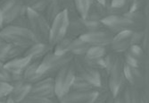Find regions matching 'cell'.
Returning <instances> with one entry per match:
<instances>
[{
	"label": "cell",
	"instance_id": "2e32d148",
	"mask_svg": "<svg viewBox=\"0 0 149 103\" xmlns=\"http://www.w3.org/2000/svg\"><path fill=\"white\" fill-rule=\"evenodd\" d=\"M11 85L13 86V89H12V92L9 95V98H11L16 103H19L25 97H27L30 94L31 83L29 82H26L22 79V80L18 81Z\"/></svg>",
	"mask_w": 149,
	"mask_h": 103
},
{
	"label": "cell",
	"instance_id": "7402d4cb",
	"mask_svg": "<svg viewBox=\"0 0 149 103\" xmlns=\"http://www.w3.org/2000/svg\"><path fill=\"white\" fill-rule=\"evenodd\" d=\"M90 46L80 38H74L71 44L69 53L73 57H84Z\"/></svg>",
	"mask_w": 149,
	"mask_h": 103
},
{
	"label": "cell",
	"instance_id": "ffe728a7",
	"mask_svg": "<svg viewBox=\"0 0 149 103\" xmlns=\"http://www.w3.org/2000/svg\"><path fill=\"white\" fill-rule=\"evenodd\" d=\"M39 60L40 59L32 60L29 65L26 67V68L22 72V78L24 81L32 83H35V82L42 79V78H45V77H42L41 75H40L38 72Z\"/></svg>",
	"mask_w": 149,
	"mask_h": 103
},
{
	"label": "cell",
	"instance_id": "277c9868",
	"mask_svg": "<svg viewBox=\"0 0 149 103\" xmlns=\"http://www.w3.org/2000/svg\"><path fill=\"white\" fill-rule=\"evenodd\" d=\"M73 56L71 53L56 55L53 50L47 52L39 60L38 72L42 77H53L52 74H55L67 63L72 61Z\"/></svg>",
	"mask_w": 149,
	"mask_h": 103
},
{
	"label": "cell",
	"instance_id": "8992f818",
	"mask_svg": "<svg viewBox=\"0 0 149 103\" xmlns=\"http://www.w3.org/2000/svg\"><path fill=\"white\" fill-rule=\"evenodd\" d=\"M124 65L123 54H119L113 66L106 72L108 74L107 88L113 95H116L125 87Z\"/></svg>",
	"mask_w": 149,
	"mask_h": 103
},
{
	"label": "cell",
	"instance_id": "d6986e66",
	"mask_svg": "<svg viewBox=\"0 0 149 103\" xmlns=\"http://www.w3.org/2000/svg\"><path fill=\"white\" fill-rule=\"evenodd\" d=\"M31 62V60L29 57L22 56L6 61L4 63V67L13 74H22V72Z\"/></svg>",
	"mask_w": 149,
	"mask_h": 103
},
{
	"label": "cell",
	"instance_id": "30bf717a",
	"mask_svg": "<svg viewBox=\"0 0 149 103\" xmlns=\"http://www.w3.org/2000/svg\"><path fill=\"white\" fill-rule=\"evenodd\" d=\"M124 77L129 85L138 90L147 87V69L124 65Z\"/></svg>",
	"mask_w": 149,
	"mask_h": 103
},
{
	"label": "cell",
	"instance_id": "60d3db41",
	"mask_svg": "<svg viewBox=\"0 0 149 103\" xmlns=\"http://www.w3.org/2000/svg\"><path fill=\"white\" fill-rule=\"evenodd\" d=\"M111 2V0H106V6L109 5V3Z\"/></svg>",
	"mask_w": 149,
	"mask_h": 103
},
{
	"label": "cell",
	"instance_id": "3957f363",
	"mask_svg": "<svg viewBox=\"0 0 149 103\" xmlns=\"http://www.w3.org/2000/svg\"><path fill=\"white\" fill-rule=\"evenodd\" d=\"M26 17L28 22V29L32 32L36 41L45 44H49L50 23L42 14L27 8Z\"/></svg>",
	"mask_w": 149,
	"mask_h": 103
},
{
	"label": "cell",
	"instance_id": "74e56055",
	"mask_svg": "<svg viewBox=\"0 0 149 103\" xmlns=\"http://www.w3.org/2000/svg\"><path fill=\"white\" fill-rule=\"evenodd\" d=\"M6 103H16V102H15V101H13V100L11 98H9V97H8V98L6 99Z\"/></svg>",
	"mask_w": 149,
	"mask_h": 103
},
{
	"label": "cell",
	"instance_id": "4316f807",
	"mask_svg": "<svg viewBox=\"0 0 149 103\" xmlns=\"http://www.w3.org/2000/svg\"><path fill=\"white\" fill-rule=\"evenodd\" d=\"M23 2L28 9L43 15L50 0H23Z\"/></svg>",
	"mask_w": 149,
	"mask_h": 103
},
{
	"label": "cell",
	"instance_id": "603a6c76",
	"mask_svg": "<svg viewBox=\"0 0 149 103\" xmlns=\"http://www.w3.org/2000/svg\"><path fill=\"white\" fill-rule=\"evenodd\" d=\"M63 11L62 6L60 4L59 0H50V2L48 3L43 15L47 19V21L51 23L52 21L55 19L60 13Z\"/></svg>",
	"mask_w": 149,
	"mask_h": 103
},
{
	"label": "cell",
	"instance_id": "9c48e42d",
	"mask_svg": "<svg viewBox=\"0 0 149 103\" xmlns=\"http://www.w3.org/2000/svg\"><path fill=\"white\" fill-rule=\"evenodd\" d=\"M0 8L3 12L4 26L11 24L18 17L25 15L27 11L23 0H0Z\"/></svg>",
	"mask_w": 149,
	"mask_h": 103
},
{
	"label": "cell",
	"instance_id": "8fae6325",
	"mask_svg": "<svg viewBox=\"0 0 149 103\" xmlns=\"http://www.w3.org/2000/svg\"><path fill=\"white\" fill-rule=\"evenodd\" d=\"M114 34L105 28L88 32L79 38L89 46H99L108 48L112 42Z\"/></svg>",
	"mask_w": 149,
	"mask_h": 103
},
{
	"label": "cell",
	"instance_id": "d6a6232c",
	"mask_svg": "<svg viewBox=\"0 0 149 103\" xmlns=\"http://www.w3.org/2000/svg\"><path fill=\"white\" fill-rule=\"evenodd\" d=\"M147 28L143 31L131 32V45H140Z\"/></svg>",
	"mask_w": 149,
	"mask_h": 103
},
{
	"label": "cell",
	"instance_id": "7a4b0ae2",
	"mask_svg": "<svg viewBox=\"0 0 149 103\" xmlns=\"http://www.w3.org/2000/svg\"><path fill=\"white\" fill-rule=\"evenodd\" d=\"M0 37L3 41L10 44L18 46L23 48H27L32 44L38 42L32 32L28 28H22L6 25L0 30Z\"/></svg>",
	"mask_w": 149,
	"mask_h": 103
},
{
	"label": "cell",
	"instance_id": "5b68a950",
	"mask_svg": "<svg viewBox=\"0 0 149 103\" xmlns=\"http://www.w3.org/2000/svg\"><path fill=\"white\" fill-rule=\"evenodd\" d=\"M75 77V69L73 62L71 61L62 67L55 74L54 85H55V93L57 99L70 92L71 86Z\"/></svg>",
	"mask_w": 149,
	"mask_h": 103
},
{
	"label": "cell",
	"instance_id": "7c38bea8",
	"mask_svg": "<svg viewBox=\"0 0 149 103\" xmlns=\"http://www.w3.org/2000/svg\"><path fill=\"white\" fill-rule=\"evenodd\" d=\"M31 96L54 99L56 97L55 85L53 77H45L31 83L30 94Z\"/></svg>",
	"mask_w": 149,
	"mask_h": 103
},
{
	"label": "cell",
	"instance_id": "9a60e30c",
	"mask_svg": "<svg viewBox=\"0 0 149 103\" xmlns=\"http://www.w3.org/2000/svg\"><path fill=\"white\" fill-rule=\"evenodd\" d=\"M88 32H89V29L88 22L85 19L79 16L70 19L67 34L73 38H79L80 36Z\"/></svg>",
	"mask_w": 149,
	"mask_h": 103
},
{
	"label": "cell",
	"instance_id": "d4e9b609",
	"mask_svg": "<svg viewBox=\"0 0 149 103\" xmlns=\"http://www.w3.org/2000/svg\"><path fill=\"white\" fill-rule=\"evenodd\" d=\"M121 92H123L124 103H139V90L134 88L131 85L127 84L121 90Z\"/></svg>",
	"mask_w": 149,
	"mask_h": 103
},
{
	"label": "cell",
	"instance_id": "6da1fadb",
	"mask_svg": "<svg viewBox=\"0 0 149 103\" xmlns=\"http://www.w3.org/2000/svg\"><path fill=\"white\" fill-rule=\"evenodd\" d=\"M101 22L113 34L126 31L137 32L147 28V16L141 10L129 11L123 15H108Z\"/></svg>",
	"mask_w": 149,
	"mask_h": 103
},
{
	"label": "cell",
	"instance_id": "f546056e",
	"mask_svg": "<svg viewBox=\"0 0 149 103\" xmlns=\"http://www.w3.org/2000/svg\"><path fill=\"white\" fill-rule=\"evenodd\" d=\"M59 1H60V4L62 6L63 10H66L67 12H68L70 19L79 16L77 15L76 11H75L74 0H59Z\"/></svg>",
	"mask_w": 149,
	"mask_h": 103
},
{
	"label": "cell",
	"instance_id": "484cf974",
	"mask_svg": "<svg viewBox=\"0 0 149 103\" xmlns=\"http://www.w3.org/2000/svg\"><path fill=\"white\" fill-rule=\"evenodd\" d=\"M107 54V48L99 46H90L83 57L87 60H96L103 58Z\"/></svg>",
	"mask_w": 149,
	"mask_h": 103
},
{
	"label": "cell",
	"instance_id": "8d00e7d4",
	"mask_svg": "<svg viewBox=\"0 0 149 103\" xmlns=\"http://www.w3.org/2000/svg\"><path fill=\"white\" fill-rule=\"evenodd\" d=\"M4 27V18H3V12L0 8V30Z\"/></svg>",
	"mask_w": 149,
	"mask_h": 103
},
{
	"label": "cell",
	"instance_id": "4fadbf2b",
	"mask_svg": "<svg viewBox=\"0 0 149 103\" xmlns=\"http://www.w3.org/2000/svg\"><path fill=\"white\" fill-rule=\"evenodd\" d=\"M98 91L69 92L58 99V103H94Z\"/></svg>",
	"mask_w": 149,
	"mask_h": 103
},
{
	"label": "cell",
	"instance_id": "52a82bcc",
	"mask_svg": "<svg viewBox=\"0 0 149 103\" xmlns=\"http://www.w3.org/2000/svg\"><path fill=\"white\" fill-rule=\"evenodd\" d=\"M73 66L75 74L85 79L98 89H101L100 71L91 67L85 61L83 57H73Z\"/></svg>",
	"mask_w": 149,
	"mask_h": 103
},
{
	"label": "cell",
	"instance_id": "ab89813d",
	"mask_svg": "<svg viewBox=\"0 0 149 103\" xmlns=\"http://www.w3.org/2000/svg\"><path fill=\"white\" fill-rule=\"evenodd\" d=\"M6 99H0V103H6Z\"/></svg>",
	"mask_w": 149,
	"mask_h": 103
},
{
	"label": "cell",
	"instance_id": "ac0fdd59",
	"mask_svg": "<svg viewBox=\"0 0 149 103\" xmlns=\"http://www.w3.org/2000/svg\"><path fill=\"white\" fill-rule=\"evenodd\" d=\"M107 15V6L97 2V0H93L85 19L92 22H101Z\"/></svg>",
	"mask_w": 149,
	"mask_h": 103
},
{
	"label": "cell",
	"instance_id": "f1b7e54d",
	"mask_svg": "<svg viewBox=\"0 0 149 103\" xmlns=\"http://www.w3.org/2000/svg\"><path fill=\"white\" fill-rule=\"evenodd\" d=\"M25 49L26 48H21V47H18V46L10 45V47L8 48V51H7V53H6V56L5 63L6 61L11 60V59L22 57L24 55Z\"/></svg>",
	"mask_w": 149,
	"mask_h": 103
},
{
	"label": "cell",
	"instance_id": "cb8c5ba5",
	"mask_svg": "<svg viewBox=\"0 0 149 103\" xmlns=\"http://www.w3.org/2000/svg\"><path fill=\"white\" fill-rule=\"evenodd\" d=\"M73 39H74L73 37L67 34L66 36H64L62 39L61 41H59L55 46L53 47V48H52L53 52L56 55L69 53L70 47H71V44L73 41Z\"/></svg>",
	"mask_w": 149,
	"mask_h": 103
},
{
	"label": "cell",
	"instance_id": "ba28073f",
	"mask_svg": "<svg viewBox=\"0 0 149 103\" xmlns=\"http://www.w3.org/2000/svg\"><path fill=\"white\" fill-rule=\"evenodd\" d=\"M70 17L66 10H63L50 23L49 45L54 47L59 41L67 35Z\"/></svg>",
	"mask_w": 149,
	"mask_h": 103
},
{
	"label": "cell",
	"instance_id": "83f0119b",
	"mask_svg": "<svg viewBox=\"0 0 149 103\" xmlns=\"http://www.w3.org/2000/svg\"><path fill=\"white\" fill-rule=\"evenodd\" d=\"M93 0H74V7L77 15L85 19Z\"/></svg>",
	"mask_w": 149,
	"mask_h": 103
},
{
	"label": "cell",
	"instance_id": "836d02e7",
	"mask_svg": "<svg viewBox=\"0 0 149 103\" xmlns=\"http://www.w3.org/2000/svg\"><path fill=\"white\" fill-rule=\"evenodd\" d=\"M147 5V0H130V11L141 10Z\"/></svg>",
	"mask_w": 149,
	"mask_h": 103
},
{
	"label": "cell",
	"instance_id": "4dcf8cb0",
	"mask_svg": "<svg viewBox=\"0 0 149 103\" xmlns=\"http://www.w3.org/2000/svg\"><path fill=\"white\" fill-rule=\"evenodd\" d=\"M19 103H58V101H55L54 99H47V98H40L28 95L25 97L22 101Z\"/></svg>",
	"mask_w": 149,
	"mask_h": 103
},
{
	"label": "cell",
	"instance_id": "d590c367",
	"mask_svg": "<svg viewBox=\"0 0 149 103\" xmlns=\"http://www.w3.org/2000/svg\"><path fill=\"white\" fill-rule=\"evenodd\" d=\"M113 103H124L123 102V92H118L116 95H113Z\"/></svg>",
	"mask_w": 149,
	"mask_h": 103
},
{
	"label": "cell",
	"instance_id": "e575fe53",
	"mask_svg": "<svg viewBox=\"0 0 149 103\" xmlns=\"http://www.w3.org/2000/svg\"><path fill=\"white\" fill-rule=\"evenodd\" d=\"M9 47H10V44L5 41H0V61L3 63H5L6 56Z\"/></svg>",
	"mask_w": 149,
	"mask_h": 103
},
{
	"label": "cell",
	"instance_id": "f35d334b",
	"mask_svg": "<svg viewBox=\"0 0 149 103\" xmlns=\"http://www.w3.org/2000/svg\"><path fill=\"white\" fill-rule=\"evenodd\" d=\"M97 2L101 3V4H104V5H106V0H97Z\"/></svg>",
	"mask_w": 149,
	"mask_h": 103
},
{
	"label": "cell",
	"instance_id": "44dd1931",
	"mask_svg": "<svg viewBox=\"0 0 149 103\" xmlns=\"http://www.w3.org/2000/svg\"><path fill=\"white\" fill-rule=\"evenodd\" d=\"M98 88L94 86L89 82L75 74L74 80L71 86L70 92H90V91H98Z\"/></svg>",
	"mask_w": 149,
	"mask_h": 103
},
{
	"label": "cell",
	"instance_id": "5bb4252c",
	"mask_svg": "<svg viewBox=\"0 0 149 103\" xmlns=\"http://www.w3.org/2000/svg\"><path fill=\"white\" fill-rule=\"evenodd\" d=\"M131 46V32L126 31L114 34L112 42L109 45L112 52L117 54H123Z\"/></svg>",
	"mask_w": 149,
	"mask_h": 103
},
{
	"label": "cell",
	"instance_id": "e0dca14e",
	"mask_svg": "<svg viewBox=\"0 0 149 103\" xmlns=\"http://www.w3.org/2000/svg\"><path fill=\"white\" fill-rule=\"evenodd\" d=\"M52 48L53 47L50 46L49 44L36 42L25 49L23 56L29 57L31 61L38 60V59H41L47 52L51 51Z\"/></svg>",
	"mask_w": 149,
	"mask_h": 103
},
{
	"label": "cell",
	"instance_id": "1f68e13d",
	"mask_svg": "<svg viewBox=\"0 0 149 103\" xmlns=\"http://www.w3.org/2000/svg\"><path fill=\"white\" fill-rule=\"evenodd\" d=\"M13 86L9 83L0 82V99H7L12 92Z\"/></svg>",
	"mask_w": 149,
	"mask_h": 103
}]
</instances>
